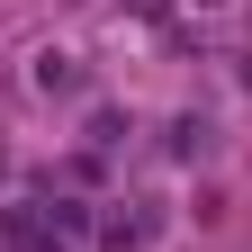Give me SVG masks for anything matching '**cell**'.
Segmentation results:
<instances>
[{
  "instance_id": "obj_1",
  "label": "cell",
  "mask_w": 252,
  "mask_h": 252,
  "mask_svg": "<svg viewBox=\"0 0 252 252\" xmlns=\"http://www.w3.org/2000/svg\"><path fill=\"white\" fill-rule=\"evenodd\" d=\"M153 234H162V207H153V198H126V207H108L99 252H153Z\"/></svg>"
},
{
  "instance_id": "obj_2",
  "label": "cell",
  "mask_w": 252,
  "mask_h": 252,
  "mask_svg": "<svg viewBox=\"0 0 252 252\" xmlns=\"http://www.w3.org/2000/svg\"><path fill=\"white\" fill-rule=\"evenodd\" d=\"M36 90H45V99H72V90H81V63L72 54H36Z\"/></svg>"
},
{
  "instance_id": "obj_3",
  "label": "cell",
  "mask_w": 252,
  "mask_h": 252,
  "mask_svg": "<svg viewBox=\"0 0 252 252\" xmlns=\"http://www.w3.org/2000/svg\"><path fill=\"white\" fill-rule=\"evenodd\" d=\"M207 144H216V126H207V117H171V153H180V162H198Z\"/></svg>"
},
{
  "instance_id": "obj_4",
  "label": "cell",
  "mask_w": 252,
  "mask_h": 252,
  "mask_svg": "<svg viewBox=\"0 0 252 252\" xmlns=\"http://www.w3.org/2000/svg\"><path fill=\"white\" fill-rule=\"evenodd\" d=\"M45 234H90V207L81 198H45Z\"/></svg>"
},
{
  "instance_id": "obj_5",
  "label": "cell",
  "mask_w": 252,
  "mask_h": 252,
  "mask_svg": "<svg viewBox=\"0 0 252 252\" xmlns=\"http://www.w3.org/2000/svg\"><path fill=\"white\" fill-rule=\"evenodd\" d=\"M234 72H243V90H252V54H243V63H234Z\"/></svg>"
}]
</instances>
